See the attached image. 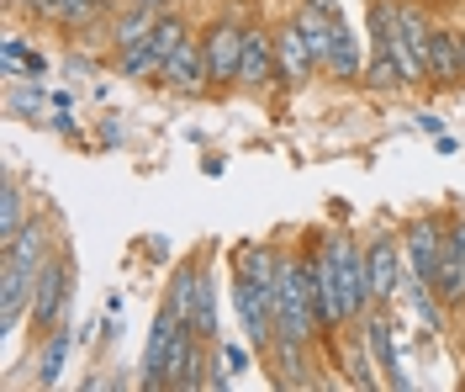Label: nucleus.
<instances>
[{
    "mask_svg": "<svg viewBox=\"0 0 465 392\" xmlns=\"http://www.w3.org/2000/svg\"><path fill=\"white\" fill-rule=\"evenodd\" d=\"M322 69H328V75H333V80H360V75H365V59H360V43H354V32L344 27V22H339V32H333V48H328V64H322Z\"/></svg>",
    "mask_w": 465,
    "mask_h": 392,
    "instance_id": "nucleus-17",
    "label": "nucleus"
},
{
    "mask_svg": "<svg viewBox=\"0 0 465 392\" xmlns=\"http://www.w3.org/2000/svg\"><path fill=\"white\" fill-rule=\"evenodd\" d=\"M180 334H185V318L174 313L170 302H159L153 329H148V350H143V377H138V387H164V356L174 350Z\"/></svg>",
    "mask_w": 465,
    "mask_h": 392,
    "instance_id": "nucleus-7",
    "label": "nucleus"
},
{
    "mask_svg": "<svg viewBox=\"0 0 465 392\" xmlns=\"http://www.w3.org/2000/svg\"><path fill=\"white\" fill-rule=\"evenodd\" d=\"M307 5H318V11H328V16H339V0H307ZM344 22V16H339Z\"/></svg>",
    "mask_w": 465,
    "mask_h": 392,
    "instance_id": "nucleus-31",
    "label": "nucleus"
},
{
    "mask_svg": "<svg viewBox=\"0 0 465 392\" xmlns=\"http://www.w3.org/2000/svg\"><path fill=\"white\" fill-rule=\"evenodd\" d=\"M185 37H191V27H185V16H180V11H164V16H159V27L148 32V43H153V54H159V59H170Z\"/></svg>",
    "mask_w": 465,
    "mask_h": 392,
    "instance_id": "nucleus-23",
    "label": "nucleus"
},
{
    "mask_svg": "<svg viewBox=\"0 0 465 392\" xmlns=\"http://www.w3.org/2000/svg\"><path fill=\"white\" fill-rule=\"evenodd\" d=\"M174 95H206L212 85V64H206V37H185L180 48H174L170 59H164V75H159Z\"/></svg>",
    "mask_w": 465,
    "mask_h": 392,
    "instance_id": "nucleus-4",
    "label": "nucleus"
},
{
    "mask_svg": "<svg viewBox=\"0 0 465 392\" xmlns=\"http://www.w3.org/2000/svg\"><path fill=\"white\" fill-rule=\"evenodd\" d=\"M69 302H74V260H69V249H58L54 260H48V271L37 276V292H32V329L48 334L58 329L64 318H69Z\"/></svg>",
    "mask_w": 465,
    "mask_h": 392,
    "instance_id": "nucleus-1",
    "label": "nucleus"
},
{
    "mask_svg": "<svg viewBox=\"0 0 465 392\" xmlns=\"http://www.w3.org/2000/svg\"><path fill=\"white\" fill-rule=\"evenodd\" d=\"M249 356H254V345H249V350H243V345H223V371H228V377H238V371H249Z\"/></svg>",
    "mask_w": 465,
    "mask_h": 392,
    "instance_id": "nucleus-25",
    "label": "nucleus"
},
{
    "mask_svg": "<svg viewBox=\"0 0 465 392\" xmlns=\"http://www.w3.org/2000/svg\"><path fill=\"white\" fill-rule=\"evenodd\" d=\"M360 329H365L360 339H365V350H371V361H376L381 382H386V387H397V392H407L412 382H407L402 366H397V339H391L397 324H391L386 313H365V318H360Z\"/></svg>",
    "mask_w": 465,
    "mask_h": 392,
    "instance_id": "nucleus-10",
    "label": "nucleus"
},
{
    "mask_svg": "<svg viewBox=\"0 0 465 392\" xmlns=\"http://www.w3.org/2000/svg\"><path fill=\"white\" fill-rule=\"evenodd\" d=\"M444 234H450V223H439L434 212H423V217H412L402 234V249H407V266L418 281H439V260H444Z\"/></svg>",
    "mask_w": 465,
    "mask_h": 392,
    "instance_id": "nucleus-3",
    "label": "nucleus"
},
{
    "mask_svg": "<svg viewBox=\"0 0 465 392\" xmlns=\"http://www.w3.org/2000/svg\"><path fill=\"white\" fill-rule=\"evenodd\" d=\"M122 5H148V11H174V0H122Z\"/></svg>",
    "mask_w": 465,
    "mask_h": 392,
    "instance_id": "nucleus-30",
    "label": "nucleus"
},
{
    "mask_svg": "<svg viewBox=\"0 0 465 392\" xmlns=\"http://www.w3.org/2000/svg\"><path fill=\"white\" fill-rule=\"evenodd\" d=\"M264 361H270V371H275V382L281 387H318V366H312V345L307 339H286V334H275V345L264 350Z\"/></svg>",
    "mask_w": 465,
    "mask_h": 392,
    "instance_id": "nucleus-9",
    "label": "nucleus"
},
{
    "mask_svg": "<svg viewBox=\"0 0 465 392\" xmlns=\"http://www.w3.org/2000/svg\"><path fill=\"white\" fill-rule=\"evenodd\" d=\"M32 292H37V276L0 260V334H11L32 313Z\"/></svg>",
    "mask_w": 465,
    "mask_h": 392,
    "instance_id": "nucleus-12",
    "label": "nucleus"
},
{
    "mask_svg": "<svg viewBox=\"0 0 465 392\" xmlns=\"http://www.w3.org/2000/svg\"><path fill=\"white\" fill-rule=\"evenodd\" d=\"M54 64H48V54H37V48H27V59H22V80H43Z\"/></svg>",
    "mask_w": 465,
    "mask_h": 392,
    "instance_id": "nucleus-28",
    "label": "nucleus"
},
{
    "mask_svg": "<svg viewBox=\"0 0 465 392\" xmlns=\"http://www.w3.org/2000/svg\"><path fill=\"white\" fill-rule=\"evenodd\" d=\"M27 37H5V43H0V75H5V80H22V59H27Z\"/></svg>",
    "mask_w": 465,
    "mask_h": 392,
    "instance_id": "nucleus-24",
    "label": "nucleus"
},
{
    "mask_svg": "<svg viewBox=\"0 0 465 392\" xmlns=\"http://www.w3.org/2000/svg\"><path fill=\"white\" fill-rule=\"evenodd\" d=\"M344 382L349 387H376L381 371L371 361V350H365V339H344Z\"/></svg>",
    "mask_w": 465,
    "mask_h": 392,
    "instance_id": "nucleus-21",
    "label": "nucleus"
},
{
    "mask_svg": "<svg viewBox=\"0 0 465 392\" xmlns=\"http://www.w3.org/2000/svg\"><path fill=\"white\" fill-rule=\"evenodd\" d=\"M418 127H423V133H434V138L444 133V122H439L434 112H418Z\"/></svg>",
    "mask_w": 465,
    "mask_h": 392,
    "instance_id": "nucleus-29",
    "label": "nucleus"
},
{
    "mask_svg": "<svg viewBox=\"0 0 465 392\" xmlns=\"http://www.w3.org/2000/svg\"><path fill=\"white\" fill-rule=\"evenodd\" d=\"M64 75L69 80H85V75H95V59L90 54H64Z\"/></svg>",
    "mask_w": 465,
    "mask_h": 392,
    "instance_id": "nucleus-27",
    "label": "nucleus"
},
{
    "mask_svg": "<svg viewBox=\"0 0 465 392\" xmlns=\"http://www.w3.org/2000/svg\"><path fill=\"white\" fill-rule=\"evenodd\" d=\"M159 16L164 11H148V5H122L112 16V48H133V43H148V32L159 27Z\"/></svg>",
    "mask_w": 465,
    "mask_h": 392,
    "instance_id": "nucleus-15",
    "label": "nucleus"
},
{
    "mask_svg": "<svg viewBox=\"0 0 465 392\" xmlns=\"http://www.w3.org/2000/svg\"><path fill=\"white\" fill-rule=\"evenodd\" d=\"M365 85L376 95H397V91H407V80H402V64H397V54L391 48H371V59H365V75H360Z\"/></svg>",
    "mask_w": 465,
    "mask_h": 392,
    "instance_id": "nucleus-16",
    "label": "nucleus"
},
{
    "mask_svg": "<svg viewBox=\"0 0 465 392\" xmlns=\"http://www.w3.org/2000/svg\"><path fill=\"white\" fill-rule=\"evenodd\" d=\"M465 80V54H460V32L434 27L429 32V85H460Z\"/></svg>",
    "mask_w": 465,
    "mask_h": 392,
    "instance_id": "nucleus-13",
    "label": "nucleus"
},
{
    "mask_svg": "<svg viewBox=\"0 0 465 392\" xmlns=\"http://www.w3.org/2000/svg\"><path fill=\"white\" fill-rule=\"evenodd\" d=\"M48 127H54L58 138H69V144H80V127H74V117H69V106H54V117H48Z\"/></svg>",
    "mask_w": 465,
    "mask_h": 392,
    "instance_id": "nucleus-26",
    "label": "nucleus"
},
{
    "mask_svg": "<svg viewBox=\"0 0 465 392\" xmlns=\"http://www.w3.org/2000/svg\"><path fill=\"white\" fill-rule=\"evenodd\" d=\"M58 249H64V244L54 239L48 217H43V212H32L27 223H22V234H16V239L0 249V260H11V266H22V271H32V276H43V271H48V260H54Z\"/></svg>",
    "mask_w": 465,
    "mask_h": 392,
    "instance_id": "nucleus-5",
    "label": "nucleus"
},
{
    "mask_svg": "<svg viewBox=\"0 0 465 392\" xmlns=\"http://www.w3.org/2000/svg\"><path fill=\"white\" fill-rule=\"evenodd\" d=\"M460 54H465V32H460Z\"/></svg>",
    "mask_w": 465,
    "mask_h": 392,
    "instance_id": "nucleus-32",
    "label": "nucleus"
},
{
    "mask_svg": "<svg viewBox=\"0 0 465 392\" xmlns=\"http://www.w3.org/2000/svg\"><path fill=\"white\" fill-rule=\"evenodd\" d=\"M238 85L249 91H270L281 85V69H275V32H264L249 22V37H243V69H238Z\"/></svg>",
    "mask_w": 465,
    "mask_h": 392,
    "instance_id": "nucleus-11",
    "label": "nucleus"
},
{
    "mask_svg": "<svg viewBox=\"0 0 465 392\" xmlns=\"http://www.w3.org/2000/svg\"><path fill=\"white\" fill-rule=\"evenodd\" d=\"M402 244L391 239V234H376V239L365 244V271H371V292H376V302H391L397 292H402Z\"/></svg>",
    "mask_w": 465,
    "mask_h": 392,
    "instance_id": "nucleus-8",
    "label": "nucleus"
},
{
    "mask_svg": "<svg viewBox=\"0 0 465 392\" xmlns=\"http://www.w3.org/2000/svg\"><path fill=\"white\" fill-rule=\"evenodd\" d=\"M54 95L43 91V80H11V91H5V112L16 122H48L43 117V106H48Z\"/></svg>",
    "mask_w": 465,
    "mask_h": 392,
    "instance_id": "nucleus-18",
    "label": "nucleus"
},
{
    "mask_svg": "<svg viewBox=\"0 0 465 392\" xmlns=\"http://www.w3.org/2000/svg\"><path fill=\"white\" fill-rule=\"evenodd\" d=\"M116 75L122 80H159L164 75V59L153 54V43H133V48L116 54Z\"/></svg>",
    "mask_w": 465,
    "mask_h": 392,
    "instance_id": "nucleus-20",
    "label": "nucleus"
},
{
    "mask_svg": "<svg viewBox=\"0 0 465 392\" xmlns=\"http://www.w3.org/2000/svg\"><path fill=\"white\" fill-rule=\"evenodd\" d=\"M106 5H112V0H58V5H54V22L64 32H85L90 22L106 11Z\"/></svg>",
    "mask_w": 465,
    "mask_h": 392,
    "instance_id": "nucleus-22",
    "label": "nucleus"
},
{
    "mask_svg": "<svg viewBox=\"0 0 465 392\" xmlns=\"http://www.w3.org/2000/svg\"><path fill=\"white\" fill-rule=\"evenodd\" d=\"M74 339H80V329H69V318L43 334V345H37V387H54L58 377H64V361H69Z\"/></svg>",
    "mask_w": 465,
    "mask_h": 392,
    "instance_id": "nucleus-14",
    "label": "nucleus"
},
{
    "mask_svg": "<svg viewBox=\"0 0 465 392\" xmlns=\"http://www.w3.org/2000/svg\"><path fill=\"white\" fill-rule=\"evenodd\" d=\"M27 196H22V186H16V176H5L0 181V249L22 234V223H27Z\"/></svg>",
    "mask_w": 465,
    "mask_h": 392,
    "instance_id": "nucleus-19",
    "label": "nucleus"
},
{
    "mask_svg": "<svg viewBox=\"0 0 465 392\" xmlns=\"http://www.w3.org/2000/svg\"><path fill=\"white\" fill-rule=\"evenodd\" d=\"M243 37H249V22L228 11L223 22L206 27V64H212V85H238V69H243Z\"/></svg>",
    "mask_w": 465,
    "mask_h": 392,
    "instance_id": "nucleus-2",
    "label": "nucleus"
},
{
    "mask_svg": "<svg viewBox=\"0 0 465 392\" xmlns=\"http://www.w3.org/2000/svg\"><path fill=\"white\" fill-rule=\"evenodd\" d=\"M275 69H281V91H307L312 75L322 69L318 54L307 48V37H302L296 22H286V27L275 32Z\"/></svg>",
    "mask_w": 465,
    "mask_h": 392,
    "instance_id": "nucleus-6",
    "label": "nucleus"
}]
</instances>
